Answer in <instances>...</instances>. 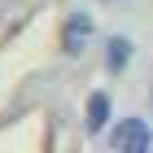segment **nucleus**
I'll return each mask as SVG.
<instances>
[{
	"label": "nucleus",
	"instance_id": "f257e3e1",
	"mask_svg": "<svg viewBox=\"0 0 153 153\" xmlns=\"http://www.w3.org/2000/svg\"><path fill=\"white\" fill-rule=\"evenodd\" d=\"M109 149L118 153H149L153 149V131L144 118H123V123H114L109 127Z\"/></svg>",
	"mask_w": 153,
	"mask_h": 153
},
{
	"label": "nucleus",
	"instance_id": "f03ea898",
	"mask_svg": "<svg viewBox=\"0 0 153 153\" xmlns=\"http://www.w3.org/2000/svg\"><path fill=\"white\" fill-rule=\"evenodd\" d=\"M88 39H92V18H88V13H70V18L61 22V53L79 57L83 48H88Z\"/></svg>",
	"mask_w": 153,
	"mask_h": 153
},
{
	"label": "nucleus",
	"instance_id": "7ed1b4c3",
	"mask_svg": "<svg viewBox=\"0 0 153 153\" xmlns=\"http://www.w3.org/2000/svg\"><path fill=\"white\" fill-rule=\"evenodd\" d=\"M105 127H109V96L105 92H92V96H88V131L101 136Z\"/></svg>",
	"mask_w": 153,
	"mask_h": 153
},
{
	"label": "nucleus",
	"instance_id": "20e7f679",
	"mask_svg": "<svg viewBox=\"0 0 153 153\" xmlns=\"http://www.w3.org/2000/svg\"><path fill=\"white\" fill-rule=\"evenodd\" d=\"M127 61H131V39H123V35H114L105 44V70H127Z\"/></svg>",
	"mask_w": 153,
	"mask_h": 153
}]
</instances>
